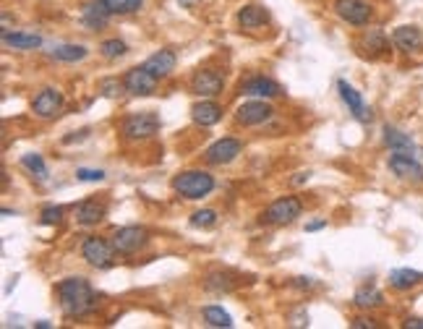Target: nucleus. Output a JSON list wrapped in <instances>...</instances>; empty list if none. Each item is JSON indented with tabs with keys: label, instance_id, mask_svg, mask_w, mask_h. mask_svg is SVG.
<instances>
[{
	"label": "nucleus",
	"instance_id": "obj_1",
	"mask_svg": "<svg viewBox=\"0 0 423 329\" xmlns=\"http://www.w3.org/2000/svg\"><path fill=\"white\" fill-rule=\"evenodd\" d=\"M58 301H60V311L71 319L86 316L97 309V295H94L92 285L84 277H65L58 283Z\"/></svg>",
	"mask_w": 423,
	"mask_h": 329
},
{
	"label": "nucleus",
	"instance_id": "obj_2",
	"mask_svg": "<svg viewBox=\"0 0 423 329\" xmlns=\"http://www.w3.org/2000/svg\"><path fill=\"white\" fill-rule=\"evenodd\" d=\"M173 191L183 199H204L214 191V178L207 170H183L173 178Z\"/></svg>",
	"mask_w": 423,
	"mask_h": 329
},
{
	"label": "nucleus",
	"instance_id": "obj_3",
	"mask_svg": "<svg viewBox=\"0 0 423 329\" xmlns=\"http://www.w3.org/2000/svg\"><path fill=\"white\" fill-rule=\"evenodd\" d=\"M301 199L298 196H282V199L272 201L267 209H264V214H261V219L264 222H269V225H290V222H295V219L301 217Z\"/></svg>",
	"mask_w": 423,
	"mask_h": 329
},
{
	"label": "nucleus",
	"instance_id": "obj_4",
	"mask_svg": "<svg viewBox=\"0 0 423 329\" xmlns=\"http://www.w3.org/2000/svg\"><path fill=\"white\" fill-rule=\"evenodd\" d=\"M115 248H112V243H108V240H102V238L92 236L86 238L82 243V256L86 259V264L97 266V269H108V266H112V262H115Z\"/></svg>",
	"mask_w": 423,
	"mask_h": 329
},
{
	"label": "nucleus",
	"instance_id": "obj_5",
	"mask_svg": "<svg viewBox=\"0 0 423 329\" xmlns=\"http://www.w3.org/2000/svg\"><path fill=\"white\" fill-rule=\"evenodd\" d=\"M157 131H160V118L155 112H136V115H129L123 120V136L131 138V141L152 138Z\"/></svg>",
	"mask_w": 423,
	"mask_h": 329
},
{
	"label": "nucleus",
	"instance_id": "obj_6",
	"mask_svg": "<svg viewBox=\"0 0 423 329\" xmlns=\"http://www.w3.org/2000/svg\"><path fill=\"white\" fill-rule=\"evenodd\" d=\"M123 84H126V91L134 94V97H149L157 89V76L149 71L147 65H136V68L126 71Z\"/></svg>",
	"mask_w": 423,
	"mask_h": 329
},
{
	"label": "nucleus",
	"instance_id": "obj_7",
	"mask_svg": "<svg viewBox=\"0 0 423 329\" xmlns=\"http://www.w3.org/2000/svg\"><path fill=\"white\" fill-rule=\"evenodd\" d=\"M222 86H225V79L214 68H199L191 79L193 94H199L202 100H212V97L222 94Z\"/></svg>",
	"mask_w": 423,
	"mask_h": 329
},
{
	"label": "nucleus",
	"instance_id": "obj_8",
	"mask_svg": "<svg viewBox=\"0 0 423 329\" xmlns=\"http://www.w3.org/2000/svg\"><path fill=\"white\" fill-rule=\"evenodd\" d=\"M389 170H392L400 181L415 183V186L423 183V167L415 162V157L408 155V152H392V155H389Z\"/></svg>",
	"mask_w": 423,
	"mask_h": 329
},
{
	"label": "nucleus",
	"instance_id": "obj_9",
	"mask_svg": "<svg viewBox=\"0 0 423 329\" xmlns=\"http://www.w3.org/2000/svg\"><path fill=\"white\" fill-rule=\"evenodd\" d=\"M144 243H147V230L138 225H126V228L115 230V236H112V248L118 254H136Z\"/></svg>",
	"mask_w": 423,
	"mask_h": 329
},
{
	"label": "nucleus",
	"instance_id": "obj_10",
	"mask_svg": "<svg viewBox=\"0 0 423 329\" xmlns=\"http://www.w3.org/2000/svg\"><path fill=\"white\" fill-rule=\"evenodd\" d=\"M60 108H63V94H60V89H56V86H45V89L32 100V112H34L37 118H45V120L56 118L58 112H60Z\"/></svg>",
	"mask_w": 423,
	"mask_h": 329
},
{
	"label": "nucleus",
	"instance_id": "obj_11",
	"mask_svg": "<svg viewBox=\"0 0 423 329\" xmlns=\"http://www.w3.org/2000/svg\"><path fill=\"white\" fill-rule=\"evenodd\" d=\"M272 105H269L267 100H249L243 102L238 110H235V118H238V123H243V126H259V123H267L269 118H272Z\"/></svg>",
	"mask_w": 423,
	"mask_h": 329
},
{
	"label": "nucleus",
	"instance_id": "obj_12",
	"mask_svg": "<svg viewBox=\"0 0 423 329\" xmlns=\"http://www.w3.org/2000/svg\"><path fill=\"white\" fill-rule=\"evenodd\" d=\"M334 11L342 21H348L353 27H366L368 18H371V6L366 0H337Z\"/></svg>",
	"mask_w": 423,
	"mask_h": 329
},
{
	"label": "nucleus",
	"instance_id": "obj_13",
	"mask_svg": "<svg viewBox=\"0 0 423 329\" xmlns=\"http://www.w3.org/2000/svg\"><path fill=\"white\" fill-rule=\"evenodd\" d=\"M243 152V144H240L238 138H220V141H214V144L204 152V160L209 164H228L233 162L235 157Z\"/></svg>",
	"mask_w": 423,
	"mask_h": 329
},
{
	"label": "nucleus",
	"instance_id": "obj_14",
	"mask_svg": "<svg viewBox=\"0 0 423 329\" xmlns=\"http://www.w3.org/2000/svg\"><path fill=\"white\" fill-rule=\"evenodd\" d=\"M240 94H246V97H261V100H272V97H280L282 89H280V84L267 79V76H251L246 82L240 84Z\"/></svg>",
	"mask_w": 423,
	"mask_h": 329
},
{
	"label": "nucleus",
	"instance_id": "obj_15",
	"mask_svg": "<svg viewBox=\"0 0 423 329\" xmlns=\"http://www.w3.org/2000/svg\"><path fill=\"white\" fill-rule=\"evenodd\" d=\"M337 91H340V97H342V102L348 105V110L356 115L358 120H371V112H368V108H366V102H363V97H360V91H356L353 86H350L345 79H340L337 82Z\"/></svg>",
	"mask_w": 423,
	"mask_h": 329
},
{
	"label": "nucleus",
	"instance_id": "obj_16",
	"mask_svg": "<svg viewBox=\"0 0 423 329\" xmlns=\"http://www.w3.org/2000/svg\"><path fill=\"white\" fill-rule=\"evenodd\" d=\"M392 45L397 50H403V53H413L418 47H423V32L418 27H410V24H405V27H397L392 32Z\"/></svg>",
	"mask_w": 423,
	"mask_h": 329
},
{
	"label": "nucleus",
	"instance_id": "obj_17",
	"mask_svg": "<svg viewBox=\"0 0 423 329\" xmlns=\"http://www.w3.org/2000/svg\"><path fill=\"white\" fill-rule=\"evenodd\" d=\"M191 118H193V123H196V126L209 128V126H214V123H220L222 108L217 105V102L202 100V102H196V105L191 108Z\"/></svg>",
	"mask_w": 423,
	"mask_h": 329
},
{
	"label": "nucleus",
	"instance_id": "obj_18",
	"mask_svg": "<svg viewBox=\"0 0 423 329\" xmlns=\"http://www.w3.org/2000/svg\"><path fill=\"white\" fill-rule=\"evenodd\" d=\"M175 63H178V58H175L173 50H160V53L149 55L147 60H144V65H147L149 71L155 73L157 79H165V76H170V73L175 71Z\"/></svg>",
	"mask_w": 423,
	"mask_h": 329
},
{
	"label": "nucleus",
	"instance_id": "obj_19",
	"mask_svg": "<svg viewBox=\"0 0 423 329\" xmlns=\"http://www.w3.org/2000/svg\"><path fill=\"white\" fill-rule=\"evenodd\" d=\"M110 11L102 6V0H92V3H86L82 11V21H84V27L86 29H105V24L110 21Z\"/></svg>",
	"mask_w": 423,
	"mask_h": 329
},
{
	"label": "nucleus",
	"instance_id": "obj_20",
	"mask_svg": "<svg viewBox=\"0 0 423 329\" xmlns=\"http://www.w3.org/2000/svg\"><path fill=\"white\" fill-rule=\"evenodd\" d=\"M389 285H392L395 290H413V288L423 285V272H418V269H408V266H403V269H392V272H389Z\"/></svg>",
	"mask_w": 423,
	"mask_h": 329
},
{
	"label": "nucleus",
	"instance_id": "obj_21",
	"mask_svg": "<svg viewBox=\"0 0 423 329\" xmlns=\"http://www.w3.org/2000/svg\"><path fill=\"white\" fill-rule=\"evenodd\" d=\"M74 217L76 222H82V225H97V222L105 217V207L92 199H86L74 207Z\"/></svg>",
	"mask_w": 423,
	"mask_h": 329
},
{
	"label": "nucleus",
	"instance_id": "obj_22",
	"mask_svg": "<svg viewBox=\"0 0 423 329\" xmlns=\"http://www.w3.org/2000/svg\"><path fill=\"white\" fill-rule=\"evenodd\" d=\"M3 42L13 50H37L42 47V37L39 34H29V32H3Z\"/></svg>",
	"mask_w": 423,
	"mask_h": 329
},
{
	"label": "nucleus",
	"instance_id": "obj_23",
	"mask_svg": "<svg viewBox=\"0 0 423 329\" xmlns=\"http://www.w3.org/2000/svg\"><path fill=\"white\" fill-rule=\"evenodd\" d=\"M267 11L261 8V6H243L238 11V24L240 29H259L267 24Z\"/></svg>",
	"mask_w": 423,
	"mask_h": 329
},
{
	"label": "nucleus",
	"instance_id": "obj_24",
	"mask_svg": "<svg viewBox=\"0 0 423 329\" xmlns=\"http://www.w3.org/2000/svg\"><path fill=\"white\" fill-rule=\"evenodd\" d=\"M384 144L392 149V152H408V155H413V138L408 136V134H403V131H397V128L386 126L384 128Z\"/></svg>",
	"mask_w": 423,
	"mask_h": 329
},
{
	"label": "nucleus",
	"instance_id": "obj_25",
	"mask_svg": "<svg viewBox=\"0 0 423 329\" xmlns=\"http://www.w3.org/2000/svg\"><path fill=\"white\" fill-rule=\"evenodd\" d=\"M353 303L358 306V309H379V306H384V295L377 290V288H360L356 290L353 295Z\"/></svg>",
	"mask_w": 423,
	"mask_h": 329
},
{
	"label": "nucleus",
	"instance_id": "obj_26",
	"mask_svg": "<svg viewBox=\"0 0 423 329\" xmlns=\"http://www.w3.org/2000/svg\"><path fill=\"white\" fill-rule=\"evenodd\" d=\"M235 280H233L230 272H212L207 274V280H204V288L212 292H230L235 288Z\"/></svg>",
	"mask_w": 423,
	"mask_h": 329
},
{
	"label": "nucleus",
	"instance_id": "obj_27",
	"mask_svg": "<svg viewBox=\"0 0 423 329\" xmlns=\"http://www.w3.org/2000/svg\"><path fill=\"white\" fill-rule=\"evenodd\" d=\"M50 55H53L56 60H60V63H79V60H84V58L89 55V50L84 45H60Z\"/></svg>",
	"mask_w": 423,
	"mask_h": 329
},
{
	"label": "nucleus",
	"instance_id": "obj_28",
	"mask_svg": "<svg viewBox=\"0 0 423 329\" xmlns=\"http://www.w3.org/2000/svg\"><path fill=\"white\" fill-rule=\"evenodd\" d=\"M202 314H204V321H207L209 327H225V329L233 327V316L222 309V306H204Z\"/></svg>",
	"mask_w": 423,
	"mask_h": 329
},
{
	"label": "nucleus",
	"instance_id": "obj_29",
	"mask_svg": "<svg viewBox=\"0 0 423 329\" xmlns=\"http://www.w3.org/2000/svg\"><path fill=\"white\" fill-rule=\"evenodd\" d=\"M102 6L110 11L112 16H126V13H136L141 8V0H102Z\"/></svg>",
	"mask_w": 423,
	"mask_h": 329
},
{
	"label": "nucleus",
	"instance_id": "obj_30",
	"mask_svg": "<svg viewBox=\"0 0 423 329\" xmlns=\"http://www.w3.org/2000/svg\"><path fill=\"white\" fill-rule=\"evenodd\" d=\"M21 164H24V167H27V170L34 175V178H39V181H45V178H47L45 160H42L39 155H34V152H29V155L21 157Z\"/></svg>",
	"mask_w": 423,
	"mask_h": 329
},
{
	"label": "nucleus",
	"instance_id": "obj_31",
	"mask_svg": "<svg viewBox=\"0 0 423 329\" xmlns=\"http://www.w3.org/2000/svg\"><path fill=\"white\" fill-rule=\"evenodd\" d=\"M100 53L102 58H108V60H118L123 55L129 53V45L123 42V39H105L100 45Z\"/></svg>",
	"mask_w": 423,
	"mask_h": 329
},
{
	"label": "nucleus",
	"instance_id": "obj_32",
	"mask_svg": "<svg viewBox=\"0 0 423 329\" xmlns=\"http://www.w3.org/2000/svg\"><path fill=\"white\" fill-rule=\"evenodd\" d=\"M363 45H366L368 50H374V53H382V50H386L384 32H379V29H368L366 37H363Z\"/></svg>",
	"mask_w": 423,
	"mask_h": 329
},
{
	"label": "nucleus",
	"instance_id": "obj_33",
	"mask_svg": "<svg viewBox=\"0 0 423 329\" xmlns=\"http://www.w3.org/2000/svg\"><path fill=\"white\" fill-rule=\"evenodd\" d=\"M100 91L102 97H118L120 91H126V84H123V79L110 76V79H102L100 82Z\"/></svg>",
	"mask_w": 423,
	"mask_h": 329
},
{
	"label": "nucleus",
	"instance_id": "obj_34",
	"mask_svg": "<svg viewBox=\"0 0 423 329\" xmlns=\"http://www.w3.org/2000/svg\"><path fill=\"white\" fill-rule=\"evenodd\" d=\"M217 222V212L214 209H199L191 214V225L193 228H212Z\"/></svg>",
	"mask_w": 423,
	"mask_h": 329
},
{
	"label": "nucleus",
	"instance_id": "obj_35",
	"mask_svg": "<svg viewBox=\"0 0 423 329\" xmlns=\"http://www.w3.org/2000/svg\"><path fill=\"white\" fill-rule=\"evenodd\" d=\"M76 181L100 183V181H105V170H89V167H79V170H76Z\"/></svg>",
	"mask_w": 423,
	"mask_h": 329
},
{
	"label": "nucleus",
	"instance_id": "obj_36",
	"mask_svg": "<svg viewBox=\"0 0 423 329\" xmlns=\"http://www.w3.org/2000/svg\"><path fill=\"white\" fill-rule=\"evenodd\" d=\"M63 219V207H45L42 209V225H58Z\"/></svg>",
	"mask_w": 423,
	"mask_h": 329
},
{
	"label": "nucleus",
	"instance_id": "obj_37",
	"mask_svg": "<svg viewBox=\"0 0 423 329\" xmlns=\"http://www.w3.org/2000/svg\"><path fill=\"white\" fill-rule=\"evenodd\" d=\"M350 327L353 329H377L379 324L374 319H366V316H358V319H353L350 321Z\"/></svg>",
	"mask_w": 423,
	"mask_h": 329
},
{
	"label": "nucleus",
	"instance_id": "obj_38",
	"mask_svg": "<svg viewBox=\"0 0 423 329\" xmlns=\"http://www.w3.org/2000/svg\"><path fill=\"white\" fill-rule=\"evenodd\" d=\"M403 327L405 329H423V319H418V316H410V319H405Z\"/></svg>",
	"mask_w": 423,
	"mask_h": 329
},
{
	"label": "nucleus",
	"instance_id": "obj_39",
	"mask_svg": "<svg viewBox=\"0 0 423 329\" xmlns=\"http://www.w3.org/2000/svg\"><path fill=\"white\" fill-rule=\"evenodd\" d=\"M295 288H313V280L311 277H295Z\"/></svg>",
	"mask_w": 423,
	"mask_h": 329
},
{
	"label": "nucleus",
	"instance_id": "obj_40",
	"mask_svg": "<svg viewBox=\"0 0 423 329\" xmlns=\"http://www.w3.org/2000/svg\"><path fill=\"white\" fill-rule=\"evenodd\" d=\"M178 3H181V8H196V6H199V3H202V0H178Z\"/></svg>",
	"mask_w": 423,
	"mask_h": 329
},
{
	"label": "nucleus",
	"instance_id": "obj_41",
	"mask_svg": "<svg viewBox=\"0 0 423 329\" xmlns=\"http://www.w3.org/2000/svg\"><path fill=\"white\" fill-rule=\"evenodd\" d=\"M324 225H327V222H311V225H306V230H308V233H313V230H322Z\"/></svg>",
	"mask_w": 423,
	"mask_h": 329
},
{
	"label": "nucleus",
	"instance_id": "obj_42",
	"mask_svg": "<svg viewBox=\"0 0 423 329\" xmlns=\"http://www.w3.org/2000/svg\"><path fill=\"white\" fill-rule=\"evenodd\" d=\"M37 327H39V329H50L53 324H50V321H37Z\"/></svg>",
	"mask_w": 423,
	"mask_h": 329
}]
</instances>
